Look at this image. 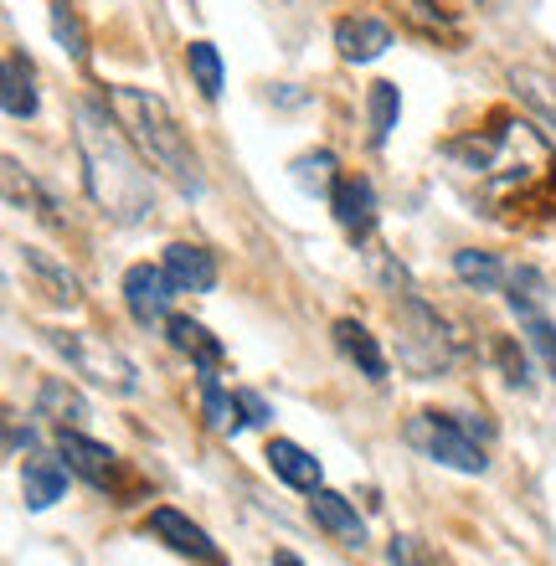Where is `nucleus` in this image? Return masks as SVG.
Returning a JSON list of instances; mask_svg holds the SVG:
<instances>
[{
  "label": "nucleus",
  "mask_w": 556,
  "mask_h": 566,
  "mask_svg": "<svg viewBox=\"0 0 556 566\" xmlns=\"http://www.w3.org/2000/svg\"><path fill=\"white\" fill-rule=\"evenodd\" d=\"M366 114H371V145H387L397 119H402V93H397V83H371Z\"/></svg>",
  "instance_id": "28"
},
{
  "label": "nucleus",
  "mask_w": 556,
  "mask_h": 566,
  "mask_svg": "<svg viewBox=\"0 0 556 566\" xmlns=\"http://www.w3.org/2000/svg\"><path fill=\"white\" fill-rule=\"evenodd\" d=\"M57 453L67 459V469H73L83 484H93L98 494H114V500H129V494L139 490L135 469L114 453L108 443H98V438H88L83 428H57Z\"/></svg>",
  "instance_id": "7"
},
{
  "label": "nucleus",
  "mask_w": 556,
  "mask_h": 566,
  "mask_svg": "<svg viewBox=\"0 0 556 566\" xmlns=\"http://www.w3.org/2000/svg\"><path fill=\"white\" fill-rule=\"evenodd\" d=\"M196 391H201V418H207L211 432L232 438V432L248 428V422H242V407H238V391H222L217 371H196Z\"/></svg>",
  "instance_id": "22"
},
{
  "label": "nucleus",
  "mask_w": 556,
  "mask_h": 566,
  "mask_svg": "<svg viewBox=\"0 0 556 566\" xmlns=\"http://www.w3.org/2000/svg\"><path fill=\"white\" fill-rule=\"evenodd\" d=\"M310 515H315L319 531H331V536L346 541V546H361L366 541V525H361V515H356V505H350L346 494L325 490V484L310 494Z\"/></svg>",
  "instance_id": "20"
},
{
  "label": "nucleus",
  "mask_w": 556,
  "mask_h": 566,
  "mask_svg": "<svg viewBox=\"0 0 556 566\" xmlns=\"http://www.w3.org/2000/svg\"><path fill=\"white\" fill-rule=\"evenodd\" d=\"M0 108L6 119H36V73H31L27 52H6V67H0Z\"/></svg>",
  "instance_id": "17"
},
{
  "label": "nucleus",
  "mask_w": 556,
  "mask_h": 566,
  "mask_svg": "<svg viewBox=\"0 0 556 566\" xmlns=\"http://www.w3.org/2000/svg\"><path fill=\"white\" fill-rule=\"evenodd\" d=\"M387 556H391V566H428V562L418 556V541H412V536H397Z\"/></svg>",
  "instance_id": "35"
},
{
  "label": "nucleus",
  "mask_w": 556,
  "mask_h": 566,
  "mask_svg": "<svg viewBox=\"0 0 556 566\" xmlns=\"http://www.w3.org/2000/svg\"><path fill=\"white\" fill-rule=\"evenodd\" d=\"M46 345H52L77 376H88L93 387H104L108 397H135L139 391L135 360L124 356L119 345H108L104 335H88V329H46Z\"/></svg>",
  "instance_id": "6"
},
{
  "label": "nucleus",
  "mask_w": 556,
  "mask_h": 566,
  "mask_svg": "<svg viewBox=\"0 0 556 566\" xmlns=\"http://www.w3.org/2000/svg\"><path fill=\"white\" fill-rule=\"evenodd\" d=\"M6 201H11V207H27L31 217H42L46 227H67V222H62L57 196L46 191L31 170H21V160H15V155H6Z\"/></svg>",
  "instance_id": "18"
},
{
  "label": "nucleus",
  "mask_w": 556,
  "mask_h": 566,
  "mask_svg": "<svg viewBox=\"0 0 556 566\" xmlns=\"http://www.w3.org/2000/svg\"><path fill=\"white\" fill-rule=\"evenodd\" d=\"M443 155L459 170V180H469L490 207L531 201L552 180V149L521 119H495L480 135H464V139H453V145H443Z\"/></svg>",
  "instance_id": "1"
},
{
  "label": "nucleus",
  "mask_w": 556,
  "mask_h": 566,
  "mask_svg": "<svg viewBox=\"0 0 556 566\" xmlns=\"http://www.w3.org/2000/svg\"><path fill=\"white\" fill-rule=\"evenodd\" d=\"M505 289H511V310L521 314V319H526V314H546V279L536 269H531V263H521V269H511V279H505Z\"/></svg>",
  "instance_id": "29"
},
{
  "label": "nucleus",
  "mask_w": 556,
  "mask_h": 566,
  "mask_svg": "<svg viewBox=\"0 0 556 566\" xmlns=\"http://www.w3.org/2000/svg\"><path fill=\"white\" fill-rule=\"evenodd\" d=\"M160 269L170 273L176 294H211L217 289V258L201 248V242H170Z\"/></svg>",
  "instance_id": "13"
},
{
  "label": "nucleus",
  "mask_w": 556,
  "mask_h": 566,
  "mask_svg": "<svg viewBox=\"0 0 556 566\" xmlns=\"http://www.w3.org/2000/svg\"><path fill=\"white\" fill-rule=\"evenodd\" d=\"M186 73H191L196 93H201L207 104H217V98H222L227 67H222V52H217L211 42H191V46H186Z\"/></svg>",
  "instance_id": "26"
},
{
  "label": "nucleus",
  "mask_w": 556,
  "mask_h": 566,
  "mask_svg": "<svg viewBox=\"0 0 556 566\" xmlns=\"http://www.w3.org/2000/svg\"><path fill=\"white\" fill-rule=\"evenodd\" d=\"M397 15L428 42H459V21H453L449 0H397Z\"/></svg>",
  "instance_id": "23"
},
{
  "label": "nucleus",
  "mask_w": 556,
  "mask_h": 566,
  "mask_svg": "<svg viewBox=\"0 0 556 566\" xmlns=\"http://www.w3.org/2000/svg\"><path fill=\"white\" fill-rule=\"evenodd\" d=\"M397 356L418 381H433V376H449L453 360H459V335H449L443 314L428 304V298L412 289V294H397Z\"/></svg>",
  "instance_id": "4"
},
{
  "label": "nucleus",
  "mask_w": 556,
  "mask_h": 566,
  "mask_svg": "<svg viewBox=\"0 0 556 566\" xmlns=\"http://www.w3.org/2000/svg\"><path fill=\"white\" fill-rule=\"evenodd\" d=\"M521 329H526V345L542 356L546 376L556 381V325L546 319V314H526V319H521Z\"/></svg>",
  "instance_id": "31"
},
{
  "label": "nucleus",
  "mask_w": 556,
  "mask_h": 566,
  "mask_svg": "<svg viewBox=\"0 0 556 566\" xmlns=\"http://www.w3.org/2000/svg\"><path fill=\"white\" fill-rule=\"evenodd\" d=\"M294 186L304 196H319V201H331L335 186H340V170H335V155L331 149H310L294 160Z\"/></svg>",
  "instance_id": "27"
},
{
  "label": "nucleus",
  "mask_w": 556,
  "mask_h": 566,
  "mask_svg": "<svg viewBox=\"0 0 556 566\" xmlns=\"http://www.w3.org/2000/svg\"><path fill=\"white\" fill-rule=\"evenodd\" d=\"M402 438L418 448L428 463L453 469V474H484V469H490L484 443L474 438V422L453 418V412H412L407 428H402Z\"/></svg>",
  "instance_id": "5"
},
{
  "label": "nucleus",
  "mask_w": 556,
  "mask_h": 566,
  "mask_svg": "<svg viewBox=\"0 0 556 566\" xmlns=\"http://www.w3.org/2000/svg\"><path fill=\"white\" fill-rule=\"evenodd\" d=\"M453 273H459V283H469L474 294H500L505 279H511V269H505L495 253H480V248H459V253H453Z\"/></svg>",
  "instance_id": "25"
},
{
  "label": "nucleus",
  "mask_w": 556,
  "mask_h": 566,
  "mask_svg": "<svg viewBox=\"0 0 556 566\" xmlns=\"http://www.w3.org/2000/svg\"><path fill=\"white\" fill-rule=\"evenodd\" d=\"M511 93L556 135V77L542 67H511Z\"/></svg>",
  "instance_id": "24"
},
{
  "label": "nucleus",
  "mask_w": 556,
  "mask_h": 566,
  "mask_svg": "<svg viewBox=\"0 0 556 566\" xmlns=\"http://www.w3.org/2000/svg\"><path fill=\"white\" fill-rule=\"evenodd\" d=\"M15 258H21V269H27V279L36 283V294L46 304H57V310H77L83 304V283H77V273L62 258H52L46 248H15Z\"/></svg>",
  "instance_id": "10"
},
{
  "label": "nucleus",
  "mask_w": 556,
  "mask_h": 566,
  "mask_svg": "<svg viewBox=\"0 0 556 566\" xmlns=\"http://www.w3.org/2000/svg\"><path fill=\"white\" fill-rule=\"evenodd\" d=\"M269 469L273 479H284L289 490H304V494H315L319 490V479H325V469H319V459L310 453V448H300L294 438H273L269 443Z\"/></svg>",
  "instance_id": "16"
},
{
  "label": "nucleus",
  "mask_w": 556,
  "mask_h": 566,
  "mask_svg": "<svg viewBox=\"0 0 556 566\" xmlns=\"http://www.w3.org/2000/svg\"><path fill=\"white\" fill-rule=\"evenodd\" d=\"M238 407H242V422H248V428H263V422L273 418L269 402H263L258 391H238Z\"/></svg>",
  "instance_id": "33"
},
{
  "label": "nucleus",
  "mask_w": 556,
  "mask_h": 566,
  "mask_svg": "<svg viewBox=\"0 0 556 566\" xmlns=\"http://www.w3.org/2000/svg\"><path fill=\"white\" fill-rule=\"evenodd\" d=\"M6 448L11 453H36V428H21L15 418H6Z\"/></svg>",
  "instance_id": "34"
},
{
  "label": "nucleus",
  "mask_w": 556,
  "mask_h": 566,
  "mask_svg": "<svg viewBox=\"0 0 556 566\" xmlns=\"http://www.w3.org/2000/svg\"><path fill=\"white\" fill-rule=\"evenodd\" d=\"M331 335H335V350H340L366 381H387V356H381V345H376V335L361 319H335Z\"/></svg>",
  "instance_id": "19"
},
{
  "label": "nucleus",
  "mask_w": 556,
  "mask_h": 566,
  "mask_svg": "<svg viewBox=\"0 0 556 566\" xmlns=\"http://www.w3.org/2000/svg\"><path fill=\"white\" fill-rule=\"evenodd\" d=\"M52 36L73 62H88V31H83V15L73 0H52Z\"/></svg>",
  "instance_id": "30"
},
{
  "label": "nucleus",
  "mask_w": 556,
  "mask_h": 566,
  "mask_svg": "<svg viewBox=\"0 0 556 566\" xmlns=\"http://www.w3.org/2000/svg\"><path fill=\"white\" fill-rule=\"evenodd\" d=\"M331 211H335V222H340V232H346L350 242H371V232H376V186L366 176H340V186H335V196H331Z\"/></svg>",
  "instance_id": "11"
},
{
  "label": "nucleus",
  "mask_w": 556,
  "mask_h": 566,
  "mask_svg": "<svg viewBox=\"0 0 556 566\" xmlns=\"http://www.w3.org/2000/svg\"><path fill=\"white\" fill-rule=\"evenodd\" d=\"M145 536L160 541L166 552H176L181 562H191V566H227L222 546H217V541H211L191 515H181L176 505H155L150 515H145Z\"/></svg>",
  "instance_id": "8"
},
{
  "label": "nucleus",
  "mask_w": 556,
  "mask_h": 566,
  "mask_svg": "<svg viewBox=\"0 0 556 566\" xmlns=\"http://www.w3.org/2000/svg\"><path fill=\"white\" fill-rule=\"evenodd\" d=\"M170 294H176V283L160 263H135V269L124 273V310L135 325H166L170 319Z\"/></svg>",
  "instance_id": "9"
},
{
  "label": "nucleus",
  "mask_w": 556,
  "mask_h": 566,
  "mask_svg": "<svg viewBox=\"0 0 556 566\" xmlns=\"http://www.w3.org/2000/svg\"><path fill=\"white\" fill-rule=\"evenodd\" d=\"M36 418H46L52 428H83L88 422V402L62 376H46L42 387H36Z\"/></svg>",
  "instance_id": "21"
},
{
  "label": "nucleus",
  "mask_w": 556,
  "mask_h": 566,
  "mask_svg": "<svg viewBox=\"0 0 556 566\" xmlns=\"http://www.w3.org/2000/svg\"><path fill=\"white\" fill-rule=\"evenodd\" d=\"M273 566H304L294 552H273Z\"/></svg>",
  "instance_id": "36"
},
{
  "label": "nucleus",
  "mask_w": 556,
  "mask_h": 566,
  "mask_svg": "<svg viewBox=\"0 0 556 566\" xmlns=\"http://www.w3.org/2000/svg\"><path fill=\"white\" fill-rule=\"evenodd\" d=\"M67 459L62 453H27L21 459V494H27V510H52L67 494Z\"/></svg>",
  "instance_id": "12"
},
{
  "label": "nucleus",
  "mask_w": 556,
  "mask_h": 566,
  "mask_svg": "<svg viewBox=\"0 0 556 566\" xmlns=\"http://www.w3.org/2000/svg\"><path fill=\"white\" fill-rule=\"evenodd\" d=\"M108 114L124 129V139L145 155V165H155L181 196L207 191L201 160H196V149L186 139V129L176 124V114L166 108V98H155L150 88H135V83H108Z\"/></svg>",
  "instance_id": "3"
},
{
  "label": "nucleus",
  "mask_w": 556,
  "mask_h": 566,
  "mask_svg": "<svg viewBox=\"0 0 556 566\" xmlns=\"http://www.w3.org/2000/svg\"><path fill=\"white\" fill-rule=\"evenodd\" d=\"M495 360H500V371H505L511 387H531V360L515 340H495Z\"/></svg>",
  "instance_id": "32"
},
{
  "label": "nucleus",
  "mask_w": 556,
  "mask_h": 566,
  "mask_svg": "<svg viewBox=\"0 0 556 566\" xmlns=\"http://www.w3.org/2000/svg\"><path fill=\"white\" fill-rule=\"evenodd\" d=\"M77 160H83L88 196L98 201V211H104L108 222H119V227L150 222L155 186H150V176L139 170L145 155L124 139V129L114 124L108 108L77 104Z\"/></svg>",
  "instance_id": "2"
},
{
  "label": "nucleus",
  "mask_w": 556,
  "mask_h": 566,
  "mask_svg": "<svg viewBox=\"0 0 556 566\" xmlns=\"http://www.w3.org/2000/svg\"><path fill=\"white\" fill-rule=\"evenodd\" d=\"M335 46H340L346 62L361 67V62H376L391 46V27L376 21V15H340V21H335Z\"/></svg>",
  "instance_id": "15"
},
{
  "label": "nucleus",
  "mask_w": 556,
  "mask_h": 566,
  "mask_svg": "<svg viewBox=\"0 0 556 566\" xmlns=\"http://www.w3.org/2000/svg\"><path fill=\"white\" fill-rule=\"evenodd\" d=\"M166 340L176 345L186 360H191L196 371H217V366L227 360V345L217 340L201 319H191V314H170V319H166Z\"/></svg>",
  "instance_id": "14"
}]
</instances>
